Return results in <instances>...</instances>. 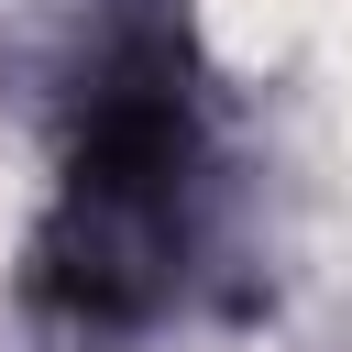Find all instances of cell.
<instances>
[{"mask_svg": "<svg viewBox=\"0 0 352 352\" xmlns=\"http://www.w3.org/2000/svg\"><path fill=\"white\" fill-rule=\"evenodd\" d=\"M187 165H198L187 77H176V55L132 44L88 88L77 154L55 176V220L33 242V286L66 319H143L187 253Z\"/></svg>", "mask_w": 352, "mask_h": 352, "instance_id": "1", "label": "cell"}]
</instances>
